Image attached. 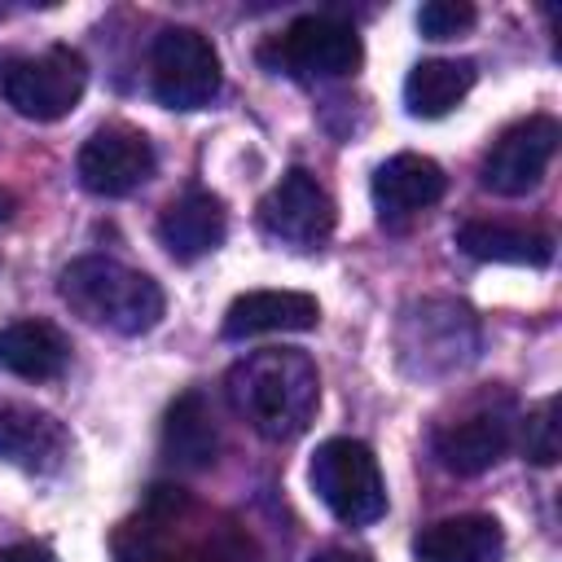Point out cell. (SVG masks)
I'll use <instances>...</instances> for the list:
<instances>
[{"label":"cell","mask_w":562,"mask_h":562,"mask_svg":"<svg viewBox=\"0 0 562 562\" xmlns=\"http://www.w3.org/2000/svg\"><path fill=\"white\" fill-rule=\"evenodd\" d=\"M233 408L272 443L307 430L321 404V373L299 347H259L228 369Z\"/></svg>","instance_id":"1"},{"label":"cell","mask_w":562,"mask_h":562,"mask_svg":"<svg viewBox=\"0 0 562 562\" xmlns=\"http://www.w3.org/2000/svg\"><path fill=\"white\" fill-rule=\"evenodd\" d=\"M57 290L75 316L114 334H145L162 321V307H167L154 277L105 255H83L66 263Z\"/></svg>","instance_id":"2"},{"label":"cell","mask_w":562,"mask_h":562,"mask_svg":"<svg viewBox=\"0 0 562 562\" xmlns=\"http://www.w3.org/2000/svg\"><path fill=\"white\" fill-rule=\"evenodd\" d=\"M479 325L457 299H417L400 312L395 351L413 378H448L474 360Z\"/></svg>","instance_id":"3"},{"label":"cell","mask_w":562,"mask_h":562,"mask_svg":"<svg viewBox=\"0 0 562 562\" xmlns=\"http://www.w3.org/2000/svg\"><path fill=\"white\" fill-rule=\"evenodd\" d=\"M88 88V61L70 44L44 53H13L0 61V97L35 123H53L79 105Z\"/></svg>","instance_id":"4"},{"label":"cell","mask_w":562,"mask_h":562,"mask_svg":"<svg viewBox=\"0 0 562 562\" xmlns=\"http://www.w3.org/2000/svg\"><path fill=\"white\" fill-rule=\"evenodd\" d=\"M364 44L351 22L334 13H303L259 48V61L290 79H342L360 66Z\"/></svg>","instance_id":"5"},{"label":"cell","mask_w":562,"mask_h":562,"mask_svg":"<svg viewBox=\"0 0 562 562\" xmlns=\"http://www.w3.org/2000/svg\"><path fill=\"white\" fill-rule=\"evenodd\" d=\"M312 492L347 527H369L386 514V483L378 457L360 439H325L312 457Z\"/></svg>","instance_id":"6"},{"label":"cell","mask_w":562,"mask_h":562,"mask_svg":"<svg viewBox=\"0 0 562 562\" xmlns=\"http://www.w3.org/2000/svg\"><path fill=\"white\" fill-rule=\"evenodd\" d=\"M149 83L167 110H202L220 97V53L193 26H167L149 48Z\"/></svg>","instance_id":"7"},{"label":"cell","mask_w":562,"mask_h":562,"mask_svg":"<svg viewBox=\"0 0 562 562\" xmlns=\"http://www.w3.org/2000/svg\"><path fill=\"white\" fill-rule=\"evenodd\" d=\"M334 198L321 189V180L303 167H290L259 202V224L272 241L290 250H321L334 233Z\"/></svg>","instance_id":"8"},{"label":"cell","mask_w":562,"mask_h":562,"mask_svg":"<svg viewBox=\"0 0 562 562\" xmlns=\"http://www.w3.org/2000/svg\"><path fill=\"white\" fill-rule=\"evenodd\" d=\"M514 443V404L501 395V400H483L474 404L470 413L443 422L430 439L435 448V461L448 470V474H483L492 470Z\"/></svg>","instance_id":"9"},{"label":"cell","mask_w":562,"mask_h":562,"mask_svg":"<svg viewBox=\"0 0 562 562\" xmlns=\"http://www.w3.org/2000/svg\"><path fill=\"white\" fill-rule=\"evenodd\" d=\"M558 136L562 132H558V123L549 114H531V119L505 127L492 140V149L483 154V167H479L483 189H492L501 198L531 193L544 180V171H549V162L558 154Z\"/></svg>","instance_id":"10"},{"label":"cell","mask_w":562,"mask_h":562,"mask_svg":"<svg viewBox=\"0 0 562 562\" xmlns=\"http://www.w3.org/2000/svg\"><path fill=\"white\" fill-rule=\"evenodd\" d=\"M154 145L145 132L127 127V123H105L97 127L83 149H79V184L97 198H123L132 189H140L154 176Z\"/></svg>","instance_id":"11"},{"label":"cell","mask_w":562,"mask_h":562,"mask_svg":"<svg viewBox=\"0 0 562 562\" xmlns=\"http://www.w3.org/2000/svg\"><path fill=\"white\" fill-rule=\"evenodd\" d=\"M369 189H373L378 220L386 228H400V224H408L413 215H422L426 206H435L443 198L448 176L426 154H395V158H386L373 171V184Z\"/></svg>","instance_id":"12"},{"label":"cell","mask_w":562,"mask_h":562,"mask_svg":"<svg viewBox=\"0 0 562 562\" xmlns=\"http://www.w3.org/2000/svg\"><path fill=\"white\" fill-rule=\"evenodd\" d=\"M70 452L66 426L31 404L0 400V461L31 470V474H53Z\"/></svg>","instance_id":"13"},{"label":"cell","mask_w":562,"mask_h":562,"mask_svg":"<svg viewBox=\"0 0 562 562\" xmlns=\"http://www.w3.org/2000/svg\"><path fill=\"white\" fill-rule=\"evenodd\" d=\"M321 303L303 290H246L224 312V338H259V334H303L316 329Z\"/></svg>","instance_id":"14"},{"label":"cell","mask_w":562,"mask_h":562,"mask_svg":"<svg viewBox=\"0 0 562 562\" xmlns=\"http://www.w3.org/2000/svg\"><path fill=\"white\" fill-rule=\"evenodd\" d=\"M224 233H228V211H224V202H220L215 193H206V189L180 193V198L162 211V220H158V241H162L167 255L180 259V263H193V259L220 250Z\"/></svg>","instance_id":"15"},{"label":"cell","mask_w":562,"mask_h":562,"mask_svg":"<svg viewBox=\"0 0 562 562\" xmlns=\"http://www.w3.org/2000/svg\"><path fill=\"white\" fill-rule=\"evenodd\" d=\"M505 553V531L492 514H457L417 531V562H496Z\"/></svg>","instance_id":"16"},{"label":"cell","mask_w":562,"mask_h":562,"mask_svg":"<svg viewBox=\"0 0 562 562\" xmlns=\"http://www.w3.org/2000/svg\"><path fill=\"white\" fill-rule=\"evenodd\" d=\"M457 246L470 259H483V263H531V268H544L553 259V237L544 228L505 224V220H465L457 228Z\"/></svg>","instance_id":"17"},{"label":"cell","mask_w":562,"mask_h":562,"mask_svg":"<svg viewBox=\"0 0 562 562\" xmlns=\"http://www.w3.org/2000/svg\"><path fill=\"white\" fill-rule=\"evenodd\" d=\"M220 452V430L202 391H184L162 417V457L180 470H211Z\"/></svg>","instance_id":"18"},{"label":"cell","mask_w":562,"mask_h":562,"mask_svg":"<svg viewBox=\"0 0 562 562\" xmlns=\"http://www.w3.org/2000/svg\"><path fill=\"white\" fill-rule=\"evenodd\" d=\"M70 360V338L53 321H13L0 329V369L26 378V382H48L66 369Z\"/></svg>","instance_id":"19"},{"label":"cell","mask_w":562,"mask_h":562,"mask_svg":"<svg viewBox=\"0 0 562 562\" xmlns=\"http://www.w3.org/2000/svg\"><path fill=\"white\" fill-rule=\"evenodd\" d=\"M479 70L470 57H430V61H417L404 79V105L408 114L417 119H439L448 114L470 88H474Z\"/></svg>","instance_id":"20"},{"label":"cell","mask_w":562,"mask_h":562,"mask_svg":"<svg viewBox=\"0 0 562 562\" xmlns=\"http://www.w3.org/2000/svg\"><path fill=\"white\" fill-rule=\"evenodd\" d=\"M558 395H544L527 417H522V457L536 465L558 461Z\"/></svg>","instance_id":"21"},{"label":"cell","mask_w":562,"mask_h":562,"mask_svg":"<svg viewBox=\"0 0 562 562\" xmlns=\"http://www.w3.org/2000/svg\"><path fill=\"white\" fill-rule=\"evenodd\" d=\"M474 18L479 13L465 0H430V4L417 9V26H422L426 40H457L474 26Z\"/></svg>","instance_id":"22"},{"label":"cell","mask_w":562,"mask_h":562,"mask_svg":"<svg viewBox=\"0 0 562 562\" xmlns=\"http://www.w3.org/2000/svg\"><path fill=\"white\" fill-rule=\"evenodd\" d=\"M0 562H57L44 544H9L0 549Z\"/></svg>","instance_id":"23"},{"label":"cell","mask_w":562,"mask_h":562,"mask_svg":"<svg viewBox=\"0 0 562 562\" xmlns=\"http://www.w3.org/2000/svg\"><path fill=\"white\" fill-rule=\"evenodd\" d=\"M312 562H373L369 553H356V549H321Z\"/></svg>","instance_id":"24"},{"label":"cell","mask_w":562,"mask_h":562,"mask_svg":"<svg viewBox=\"0 0 562 562\" xmlns=\"http://www.w3.org/2000/svg\"><path fill=\"white\" fill-rule=\"evenodd\" d=\"M13 211H18V198H13L9 189H0V224H4V220H9Z\"/></svg>","instance_id":"25"}]
</instances>
